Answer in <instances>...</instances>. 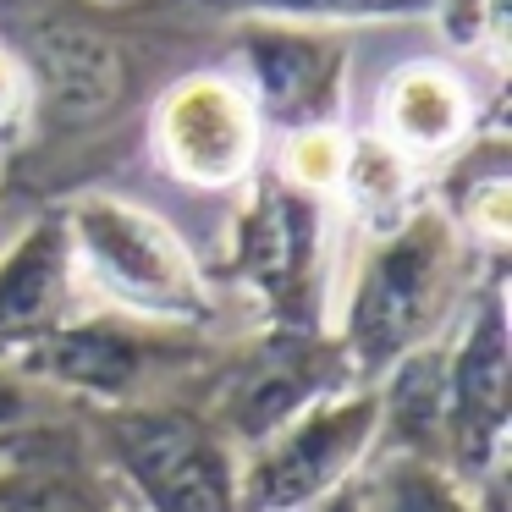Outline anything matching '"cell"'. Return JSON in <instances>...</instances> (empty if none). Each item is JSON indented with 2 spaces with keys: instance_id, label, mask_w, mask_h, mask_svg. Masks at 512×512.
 Returning a JSON list of instances; mask_svg holds the SVG:
<instances>
[{
  "instance_id": "1",
  "label": "cell",
  "mask_w": 512,
  "mask_h": 512,
  "mask_svg": "<svg viewBox=\"0 0 512 512\" xmlns=\"http://www.w3.org/2000/svg\"><path fill=\"white\" fill-rule=\"evenodd\" d=\"M67 226L72 254L111 298L144 314H166V320H193L204 309L199 270L160 215L127 199H83Z\"/></svg>"
},
{
  "instance_id": "2",
  "label": "cell",
  "mask_w": 512,
  "mask_h": 512,
  "mask_svg": "<svg viewBox=\"0 0 512 512\" xmlns=\"http://www.w3.org/2000/svg\"><path fill=\"white\" fill-rule=\"evenodd\" d=\"M111 457L138 512H243L237 507L243 468L193 419H171V413L122 419Z\"/></svg>"
},
{
  "instance_id": "3",
  "label": "cell",
  "mask_w": 512,
  "mask_h": 512,
  "mask_svg": "<svg viewBox=\"0 0 512 512\" xmlns=\"http://www.w3.org/2000/svg\"><path fill=\"white\" fill-rule=\"evenodd\" d=\"M375 435L369 402H336L309 419L276 430L259 457L237 474V507L243 512H314L325 496L347 485L358 457Z\"/></svg>"
},
{
  "instance_id": "4",
  "label": "cell",
  "mask_w": 512,
  "mask_h": 512,
  "mask_svg": "<svg viewBox=\"0 0 512 512\" xmlns=\"http://www.w3.org/2000/svg\"><path fill=\"white\" fill-rule=\"evenodd\" d=\"M155 155L188 188H232L259 160V105L243 83L199 72L155 105Z\"/></svg>"
},
{
  "instance_id": "5",
  "label": "cell",
  "mask_w": 512,
  "mask_h": 512,
  "mask_svg": "<svg viewBox=\"0 0 512 512\" xmlns=\"http://www.w3.org/2000/svg\"><path fill=\"white\" fill-rule=\"evenodd\" d=\"M446 259L452 248L435 221H397L391 232H380V254L353 309V347L364 364H391L430 325L446 287Z\"/></svg>"
},
{
  "instance_id": "6",
  "label": "cell",
  "mask_w": 512,
  "mask_h": 512,
  "mask_svg": "<svg viewBox=\"0 0 512 512\" xmlns=\"http://www.w3.org/2000/svg\"><path fill=\"white\" fill-rule=\"evenodd\" d=\"M380 138L408 160H435L468 138V89L457 72L413 61L380 94Z\"/></svg>"
},
{
  "instance_id": "7",
  "label": "cell",
  "mask_w": 512,
  "mask_h": 512,
  "mask_svg": "<svg viewBox=\"0 0 512 512\" xmlns=\"http://www.w3.org/2000/svg\"><path fill=\"white\" fill-rule=\"evenodd\" d=\"M61 270H67V248L56 232H39L0 265V342H17L45 325V314L56 309Z\"/></svg>"
},
{
  "instance_id": "8",
  "label": "cell",
  "mask_w": 512,
  "mask_h": 512,
  "mask_svg": "<svg viewBox=\"0 0 512 512\" xmlns=\"http://www.w3.org/2000/svg\"><path fill=\"white\" fill-rule=\"evenodd\" d=\"M0 512H138L122 490L61 463L0 468Z\"/></svg>"
},
{
  "instance_id": "9",
  "label": "cell",
  "mask_w": 512,
  "mask_h": 512,
  "mask_svg": "<svg viewBox=\"0 0 512 512\" xmlns=\"http://www.w3.org/2000/svg\"><path fill=\"white\" fill-rule=\"evenodd\" d=\"M358 512H474L452 468L424 457H391L358 490Z\"/></svg>"
},
{
  "instance_id": "10",
  "label": "cell",
  "mask_w": 512,
  "mask_h": 512,
  "mask_svg": "<svg viewBox=\"0 0 512 512\" xmlns=\"http://www.w3.org/2000/svg\"><path fill=\"white\" fill-rule=\"evenodd\" d=\"M336 188L375 232H391L408 204V155H397L386 138H358V144H347Z\"/></svg>"
},
{
  "instance_id": "11",
  "label": "cell",
  "mask_w": 512,
  "mask_h": 512,
  "mask_svg": "<svg viewBox=\"0 0 512 512\" xmlns=\"http://www.w3.org/2000/svg\"><path fill=\"white\" fill-rule=\"evenodd\" d=\"M342 160H347V138L336 127H298L281 144V177L303 193H325L342 177Z\"/></svg>"
},
{
  "instance_id": "12",
  "label": "cell",
  "mask_w": 512,
  "mask_h": 512,
  "mask_svg": "<svg viewBox=\"0 0 512 512\" xmlns=\"http://www.w3.org/2000/svg\"><path fill=\"white\" fill-rule=\"evenodd\" d=\"M463 221H468V232H474L479 243H490V248L507 243V232H512V182L501 177V171L468 182V193H463Z\"/></svg>"
},
{
  "instance_id": "13",
  "label": "cell",
  "mask_w": 512,
  "mask_h": 512,
  "mask_svg": "<svg viewBox=\"0 0 512 512\" xmlns=\"http://www.w3.org/2000/svg\"><path fill=\"white\" fill-rule=\"evenodd\" d=\"M17 100H23V78H17V61L0 56V122L17 111Z\"/></svg>"
},
{
  "instance_id": "14",
  "label": "cell",
  "mask_w": 512,
  "mask_h": 512,
  "mask_svg": "<svg viewBox=\"0 0 512 512\" xmlns=\"http://www.w3.org/2000/svg\"><path fill=\"white\" fill-rule=\"evenodd\" d=\"M314 512H358V490H347V485H342L336 496H325Z\"/></svg>"
}]
</instances>
